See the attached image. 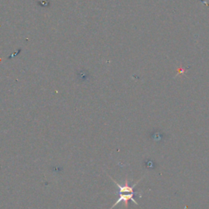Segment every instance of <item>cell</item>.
<instances>
[{
	"instance_id": "cell-1",
	"label": "cell",
	"mask_w": 209,
	"mask_h": 209,
	"mask_svg": "<svg viewBox=\"0 0 209 209\" xmlns=\"http://www.w3.org/2000/svg\"><path fill=\"white\" fill-rule=\"evenodd\" d=\"M110 177L112 181H114V184H115V185L118 187V189H119L118 190V199L117 200V201H116V203H114V205L110 207V209L114 208V207H115L116 205H118V203H120L121 202H124V205H125V207L128 208V202L130 201V200L131 201L133 202L135 204L138 205V203H136V201L134 199L135 194H137V193H135L134 192V188H135V186H136V185H137L139 182H140L141 179L138 180V181L135 183L134 185L131 186V185H129V184H128V180L125 181V184H124V185H121L119 183H118L116 181H114V179L112 178L111 177Z\"/></svg>"
},
{
	"instance_id": "cell-2",
	"label": "cell",
	"mask_w": 209,
	"mask_h": 209,
	"mask_svg": "<svg viewBox=\"0 0 209 209\" xmlns=\"http://www.w3.org/2000/svg\"><path fill=\"white\" fill-rule=\"evenodd\" d=\"M185 72H186V69H184L183 66H179V67L177 68V74L178 75L185 74Z\"/></svg>"
}]
</instances>
